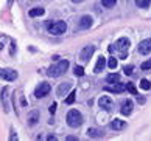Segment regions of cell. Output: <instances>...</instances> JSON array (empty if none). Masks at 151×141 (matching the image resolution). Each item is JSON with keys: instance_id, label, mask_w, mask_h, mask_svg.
Returning <instances> with one entry per match:
<instances>
[{"instance_id": "27", "label": "cell", "mask_w": 151, "mask_h": 141, "mask_svg": "<svg viewBox=\"0 0 151 141\" xmlns=\"http://www.w3.org/2000/svg\"><path fill=\"white\" fill-rule=\"evenodd\" d=\"M132 70H134L132 65H125V67H123V71H125V75H128V76L132 75Z\"/></svg>"}, {"instance_id": "22", "label": "cell", "mask_w": 151, "mask_h": 141, "mask_svg": "<svg viewBox=\"0 0 151 141\" xmlns=\"http://www.w3.org/2000/svg\"><path fill=\"white\" fill-rule=\"evenodd\" d=\"M73 73H75V76H84V68H83L81 65H75Z\"/></svg>"}, {"instance_id": "10", "label": "cell", "mask_w": 151, "mask_h": 141, "mask_svg": "<svg viewBox=\"0 0 151 141\" xmlns=\"http://www.w3.org/2000/svg\"><path fill=\"white\" fill-rule=\"evenodd\" d=\"M132 107H134V105H132V101H131V99L123 101V103H122V107H120V113H122V115H125V116L131 115Z\"/></svg>"}, {"instance_id": "12", "label": "cell", "mask_w": 151, "mask_h": 141, "mask_svg": "<svg viewBox=\"0 0 151 141\" xmlns=\"http://www.w3.org/2000/svg\"><path fill=\"white\" fill-rule=\"evenodd\" d=\"M106 90L111 93H123L126 90V84H120V82H115L114 85H108Z\"/></svg>"}, {"instance_id": "31", "label": "cell", "mask_w": 151, "mask_h": 141, "mask_svg": "<svg viewBox=\"0 0 151 141\" xmlns=\"http://www.w3.org/2000/svg\"><path fill=\"white\" fill-rule=\"evenodd\" d=\"M75 140H78L76 137H67V141H75Z\"/></svg>"}, {"instance_id": "1", "label": "cell", "mask_w": 151, "mask_h": 141, "mask_svg": "<svg viewBox=\"0 0 151 141\" xmlns=\"http://www.w3.org/2000/svg\"><path fill=\"white\" fill-rule=\"evenodd\" d=\"M129 45H131V42H129V39H128V37H120L115 43L109 45V53H111V54L117 53L120 59H126Z\"/></svg>"}, {"instance_id": "26", "label": "cell", "mask_w": 151, "mask_h": 141, "mask_svg": "<svg viewBox=\"0 0 151 141\" xmlns=\"http://www.w3.org/2000/svg\"><path fill=\"white\" fill-rule=\"evenodd\" d=\"M75 96H76V92H72V93L69 95V98L65 99V104H69V105L73 104V103H75Z\"/></svg>"}, {"instance_id": "24", "label": "cell", "mask_w": 151, "mask_h": 141, "mask_svg": "<svg viewBox=\"0 0 151 141\" xmlns=\"http://www.w3.org/2000/svg\"><path fill=\"white\" fill-rule=\"evenodd\" d=\"M126 90H128L129 93H132V95H137V88H136V85H134L132 82H128V84H126Z\"/></svg>"}, {"instance_id": "15", "label": "cell", "mask_w": 151, "mask_h": 141, "mask_svg": "<svg viewBox=\"0 0 151 141\" xmlns=\"http://www.w3.org/2000/svg\"><path fill=\"white\" fill-rule=\"evenodd\" d=\"M70 87H72V84H70V82H63V84H61V85L58 87L56 95H58V96H64V95L70 90Z\"/></svg>"}, {"instance_id": "29", "label": "cell", "mask_w": 151, "mask_h": 141, "mask_svg": "<svg viewBox=\"0 0 151 141\" xmlns=\"http://www.w3.org/2000/svg\"><path fill=\"white\" fill-rule=\"evenodd\" d=\"M48 110H50V113H52V115H53V113H55V112H56V103H53L52 105H50V109H48Z\"/></svg>"}, {"instance_id": "18", "label": "cell", "mask_w": 151, "mask_h": 141, "mask_svg": "<svg viewBox=\"0 0 151 141\" xmlns=\"http://www.w3.org/2000/svg\"><path fill=\"white\" fill-rule=\"evenodd\" d=\"M44 13H45L44 8H33L28 14H30V17H39V16H44Z\"/></svg>"}, {"instance_id": "13", "label": "cell", "mask_w": 151, "mask_h": 141, "mask_svg": "<svg viewBox=\"0 0 151 141\" xmlns=\"http://www.w3.org/2000/svg\"><path fill=\"white\" fill-rule=\"evenodd\" d=\"M125 127H126V122L123 120H120V118H115V120L111 122V129H112V130H123Z\"/></svg>"}, {"instance_id": "16", "label": "cell", "mask_w": 151, "mask_h": 141, "mask_svg": "<svg viewBox=\"0 0 151 141\" xmlns=\"http://www.w3.org/2000/svg\"><path fill=\"white\" fill-rule=\"evenodd\" d=\"M86 133H87L91 138H101V137H103V130H100V129H95V127L87 129Z\"/></svg>"}, {"instance_id": "14", "label": "cell", "mask_w": 151, "mask_h": 141, "mask_svg": "<svg viewBox=\"0 0 151 141\" xmlns=\"http://www.w3.org/2000/svg\"><path fill=\"white\" fill-rule=\"evenodd\" d=\"M108 65V62H106V59L103 58V56H100L98 58V61H97V64H95V68H93V71L95 73H101L103 71V68Z\"/></svg>"}, {"instance_id": "6", "label": "cell", "mask_w": 151, "mask_h": 141, "mask_svg": "<svg viewBox=\"0 0 151 141\" xmlns=\"http://www.w3.org/2000/svg\"><path fill=\"white\" fill-rule=\"evenodd\" d=\"M0 78L5 81H16L17 79V71L16 70H11V68H5V70H0Z\"/></svg>"}, {"instance_id": "9", "label": "cell", "mask_w": 151, "mask_h": 141, "mask_svg": "<svg viewBox=\"0 0 151 141\" xmlns=\"http://www.w3.org/2000/svg\"><path fill=\"white\" fill-rule=\"evenodd\" d=\"M137 51L140 54H150L151 53V39H145V41H142L139 43Z\"/></svg>"}, {"instance_id": "3", "label": "cell", "mask_w": 151, "mask_h": 141, "mask_svg": "<svg viewBox=\"0 0 151 141\" xmlns=\"http://www.w3.org/2000/svg\"><path fill=\"white\" fill-rule=\"evenodd\" d=\"M67 124H69L70 127H73V129H76V127H80L81 124H83V115L80 113L78 110H70L69 113H67Z\"/></svg>"}, {"instance_id": "4", "label": "cell", "mask_w": 151, "mask_h": 141, "mask_svg": "<svg viewBox=\"0 0 151 141\" xmlns=\"http://www.w3.org/2000/svg\"><path fill=\"white\" fill-rule=\"evenodd\" d=\"M65 30H67V24L64 20H58V22H53V24L48 25V33L50 34H55V36L64 34Z\"/></svg>"}, {"instance_id": "11", "label": "cell", "mask_w": 151, "mask_h": 141, "mask_svg": "<svg viewBox=\"0 0 151 141\" xmlns=\"http://www.w3.org/2000/svg\"><path fill=\"white\" fill-rule=\"evenodd\" d=\"M92 17L91 16H83V17L80 19V24H78V28L80 30H89V28L92 26Z\"/></svg>"}, {"instance_id": "8", "label": "cell", "mask_w": 151, "mask_h": 141, "mask_svg": "<svg viewBox=\"0 0 151 141\" xmlns=\"http://www.w3.org/2000/svg\"><path fill=\"white\" fill-rule=\"evenodd\" d=\"M93 51H95V47H93V45H87V47H84V48L81 50V53H80V59H81L83 62H87L89 59L92 58Z\"/></svg>"}, {"instance_id": "7", "label": "cell", "mask_w": 151, "mask_h": 141, "mask_svg": "<svg viewBox=\"0 0 151 141\" xmlns=\"http://www.w3.org/2000/svg\"><path fill=\"white\" fill-rule=\"evenodd\" d=\"M98 105L101 107V109H104L106 112H109V110H112V107H114V101L111 96H101L98 99Z\"/></svg>"}, {"instance_id": "20", "label": "cell", "mask_w": 151, "mask_h": 141, "mask_svg": "<svg viewBox=\"0 0 151 141\" xmlns=\"http://www.w3.org/2000/svg\"><path fill=\"white\" fill-rule=\"evenodd\" d=\"M117 65H119V61H117V58H114V56H112V58L108 59V67H109L111 70H115Z\"/></svg>"}, {"instance_id": "25", "label": "cell", "mask_w": 151, "mask_h": 141, "mask_svg": "<svg viewBox=\"0 0 151 141\" xmlns=\"http://www.w3.org/2000/svg\"><path fill=\"white\" fill-rule=\"evenodd\" d=\"M140 87H142L143 90H150V88H151V82H150L148 79H142V81H140Z\"/></svg>"}, {"instance_id": "30", "label": "cell", "mask_w": 151, "mask_h": 141, "mask_svg": "<svg viewBox=\"0 0 151 141\" xmlns=\"http://www.w3.org/2000/svg\"><path fill=\"white\" fill-rule=\"evenodd\" d=\"M137 101H139V103H140V104H145V98H142V96H140V98L137 96Z\"/></svg>"}, {"instance_id": "2", "label": "cell", "mask_w": 151, "mask_h": 141, "mask_svg": "<svg viewBox=\"0 0 151 141\" xmlns=\"http://www.w3.org/2000/svg\"><path fill=\"white\" fill-rule=\"evenodd\" d=\"M67 68H69V61L63 59V61H59L58 64H55V65L50 67L48 71H47V75L50 78H59V76H63L64 73L67 71Z\"/></svg>"}, {"instance_id": "5", "label": "cell", "mask_w": 151, "mask_h": 141, "mask_svg": "<svg viewBox=\"0 0 151 141\" xmlns=\"http://www.w3.org/2000/svg\"><path fill=\"white\" fill-rule=\"evenodd\" d=\"M50 90H52L50 84L41 82V84L36 87V90H35V96H36V98H44V96H47V95L50 93Z\"/></svg>"}, {"instance_id": "17", "label": "cell", "mask_w": 151, "mask_h": 141, "mask_svg": "<svg viewBox=\"0 0 151 141\" xmlns=\"http://www.w3.org/2000/svg\"><path fill=\"white\" fill-rule=\"evenodd\" d=\"M39 121V110H31L28 113V122L30 126H35V124Z\"/></svg>"}, {"instance_id": "28", "label": "cell", "mask_w": 151, "mask_h": 141, "mask_svg": "<svg viewBox=\"0 0 151 141\" xmlns=\"http://www.w3.org/2000/svg\"><path fill=\"white\" fill-rule=\"evenodd\" d=\"M142 70H151V61H145L143 64L140 65Z\"/></svg>"}, {"instance_id": "21", "label": "cell", "mask_w": 151, "mask_h": 141, "mask_svg": "<svg viewBox=\"0 0 151 141\" xmlns=\"http://www.w3.org/2000/svg\"><path fill=\"white\" fill-rule=\"evenodd\" d=\"M151 3V0H136V5L139 8H148Z\"/></svg>"}, {"instance_id": "19", "label": "cell", "mask_w": 151, "mask_h": 141, "mask_svg": "<svg viewBox=\"0 0 151 141\" xmlns=\"http://www.w3.org/2000/svg\"><path fill=\"white\" fill-rule=\"evenodd\" d=\"M106 81H108L109 84H115L120 81V75H117V73H111V75H108V78H106Z\"/></svg>"}, {"instance_id": "32", "label": "cell", "mask_w": 151, "mask_h": 141, "mask_svg": "<svg viewBox=\"0 0 151 141\" xmlns=\"http://www.w3.org/2000/svg\"><path fill=\"white\" fill-rule=\"evenodd\" d=\"M73 3H81V2H84V0H72Z\"/></svg>"}, {"instance_id": "23", "label": "cell", "mask_w": 151, "mask_h": 141, "mask_svg": "<svg viewBox=\"0 0 151 141\" xmlns=\"http://www.w3.org/2000/svg\"><path fill=\"white\" fill-rule=\"evenodd\" d=\"M115 3H117V0H101V5L104 8H112Z\"/></svg>"}]
</instances>
